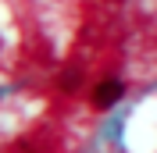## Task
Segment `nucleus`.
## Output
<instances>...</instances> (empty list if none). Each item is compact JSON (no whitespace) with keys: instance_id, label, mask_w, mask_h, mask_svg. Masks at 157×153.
Listing matches in <instances>:
<instances>
[{"instance_id":"f257e3e1","label":"nucleus","mask_w":157,"mask_h":153,"mask_svg":"<svg viewBox=\"0 0 157 153\" xmlns=\"http://www.w3.org/2000/svg\"><path fill=\"white\" fill-rule=\"evenodd\" d=\"M121 96H125V86H121L118 78H104V82H97V89H93V107H97V110H107V107H114Z\"/></svg>"},{"instance_id":"f03ea898","label":"nucleus","mask_w":157,"mask_h":153,"mask_svg":"<svg viewBox=\"0 0 157 153\" xmlns=\"http://www.w3.org/2000/svg\"><path fill=\"white\" fill-rule=\"evenodd\" d=\"M57 82H61V89H75V86H78V71H64Z\"/></svg>"}]
</instances>
